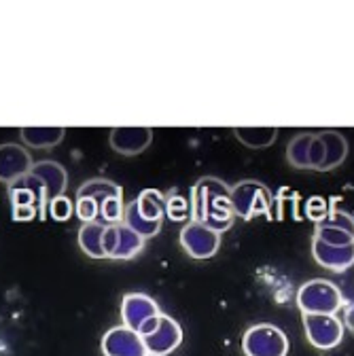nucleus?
<instances>
[{
    "instance_id": "nucleus-19",
    "label": "nucleus",
    "mask_w": 354,
    "mask_h": 356,
    "mask_svg": "<svg viewBox=\"0 0 354 356\" xmlns=\"http://www.w3.org/2000/svg\"><path fill=\"white\" fill-rule=\"evenodd\" d=\"M79 197H92L102 204L108 197H123V189L108 178H90L77 189V200Z\"/></svg>"
},
{
    "instance_id": "nucleus-20",
    "label": "nucleus",
    "mask_w": 354,
    "mask_h": 356,
    "mask_svg": "<svg viewBox=\"0 0 354 356\" xmlns=\"http://www.w3.org/2000/svg\"><path fill=\"white\" fill-rule=\"evenodd\" d=\"M234 136L248 149H265L276 140L278 127H234Z\"/></svg>"
},
{
    "instance_id": "nucleus-32",
    "label": "nucleus",
    "mask_w": 354,
    "mask_h": 356,
    "mask_svg": "<svg viewBox=\"0 0 354 356\" xmlns=\"http://www.w3.org/2000/svg\"><path fill=\"white\" fill-rule=\"evenodd\" d=\"M346 327L354 333V303L346 307Z\"/></svg>"
},
{
    "instance_id": "nucleus-22",
    "label": "nucleus",
    "mask_w": 354,
    "mask_h": 356,
    "mask_svg": "<svg viewBox=\"0 0 354 356\" xmlns=\"http://www.w3.org/2000/svg\"><path fill=\"white\" fill-rule=\"evenodd\" d=\"M166 197L168 195H163L157 189H143L140 195L136 197L138 212L149 220H163V216H166Z\"/></svg>"
},
{
    "instance_id": "nucleus-29",
    "label": "nucleus",
    "mask_w": 354,
    "mask_h": 356,
    "mask_svg": "<svg viewBox=\"0 0 354 356\" xmlns=\"http://www.w3.org/2000/svg\"><path fill=\"white\" fill-rule=\"evenodd\" d=\"M329 210L331 208H329V202L325 197H309L307 204H305V214H307V218H312L314 222L323 220L329 214Z\"/></svg>"
},
{
    "instance_id": "nucleus-13",
    "label": "nucleus",
    "mask_w": 354,
    "mask_h": 356,
    "mask_svg": "<svg viewBox=\"0 0 354 356\" xmlns=\"http://www.w3.org/2000/svg\"><path fill=\"white\" fill-rule=\"evenodd\" d=\"M312 257L314 261L331 272H346L348 267L354 265V242L346 246H333L325 244L323 240H312Z\"/></svg>"
},
{
    "instance_id": "nucleus-6",
    "label": "nucleus",
    "mask_w": 354,
    "mask_h": 356,
    "mask_svg": "<svg viewBox=\"0 0 354 356\" xmlns=\"http://www.w3.org/2000/svg\"><path fill=\"white\" fill-rule=\"evenodd\" d=\"M181 246L191 259H210L220 248V234L210 229L204 222L189 220L181 229Z\"/></svg>"
},
{
    "instance_id": "nucleus-26",
    "label": "nucleus",
    "mask_w": 354,
    "mask_h": 356,
    "mask_svg": "<svg viewBox=\"0 0 354 356\" xmlns=\"http://www.w3.org/2000/svg\"><path fill=\"white\" fill-rule=\"evenodd\" d=\"M314 238L323 240L325 244H333V246H346V244H352V242H354V236H352V234L341 232V229L321 227V225H316V234H314Z\"/></svg>"
},
{
    "instance_id": "nucleus-8",
    "label": "nucleus",
    "mask_w": 354,
    "mask_h": 356,
    "mask_svg": "<svg viewBox=\"0 0 354 356\" xmlns=\"http://www.w3.org/2000/svg\"><path fill=\"white\" fill-rule=\"evenodd\" d=\"M111 149L119 155L134 157L149 149L153 143V129L147 125H125V127H113L108 134Z\"/></svg>"
},
{
    "instance_id": "nucleus-10",
    "label": "nucleus",
    "mask_w": 354,
    "mask_h": 356,
    "mask_svg": "<svg viewBox=\"0 0 354 356\" xmlns=\"http://www.w3.org/2000/svg\"><path fill=\"white\" fill-rule=\"evenodd\" d=\"M100 348L104 356H149L143 337L123 325L108 329L102 337Z\"/></svg>"
},
{
    "instance_id": "nucleus-4",
    "label": "nucleus",
    "mask_w": 354,
    "mask_h": 356,
    "mask_svg": "<svg viewBox=\"0 0 354 356\" xmlns=\"http://www.w3.org/2000/svg\"><path fill=\"white\" fill-rule=\"evenodd\" d=\"M246 356H287L289 337L276 325H255L242 337Z\"/></svg>"
},
{
    "instance_id": "nucleus-14",
    "label": "nucleus",
    "mask_w": 354,
    "mask_h": 356,
    "mask_svg": "<svg viewBox=\"0 0 354 356\" xmlns=\"http://www.w3.org/2000/svg\"><path fill=\"white\" fill-rule=\"evenodd\" d=\"M66 136V129L60 125H28L19 129V138L30 149H54Z\"/></svg>"
},
{
    "instance_id": "nucleus-28",
    "label": "nucleus",
    "mask_w": 354,
    "mask_h": 356,
    "mask_svg": "<svg viewBox=\"0 0 354 356\" xmlns=\"http://www.w3.org/2000/svg\"><path fill=\"white\" fill-rule=\"evenodd\" d=\"M47 212L56 218V220H68L74 214V204L68 195H60L56 200L49 202Z\"/></svg>"
},
{
    "instance_id": "nucleus-23",
    "label": "nucleus",
    "mask_w": 354,
    "mask_h": 356,
    "mask_svg": "<svg viewBox=\"0 0 354 356\" xmlns=\"http://www.w3.org/2000/svg\"><path fill=\"white\" fill-rule=\"evenodd\" d=\"M166 216L170 220L183 222V220H191V202L189 195H168L166 197Z\"/></svg>"
},
{
    "instance_id": "nucleus-9",
    "label": "nucleus",
    "mask_w": 354,
    "mask_h": 356,
    "mask_svg": "<svg viewBox=\"0 0 354 356\" xmlns=\"http://www.w3.org/2000/svg\"><path fill=\"white\" fill-rule=\"evenodd\" d=\"M161 309L157 305V301L153 297H149L147 293H127L121 299V321L123 327L131 329V331H140V327L159 316Z\"/></svg>"
},
{
    "instance_id": "nucleus-12",
    "label": "nucleus",
    "mask_w": 354,
    "mask_h": 356,
    "mask_svg": "<svg viewBox=\"0 0 354 356\" xmlns=\"http://www.w3.org/2000/svg\"><path fill=\"white\" fill-rule=\"evenodd\" d=\"M30 174L36 178V181L45 187L47 200H56L60 195H64L66 187H68V172L62 163L54 161V159H42L36 161L30 170Z\"/></svg>"
},
{
    "instance_id": "nucleus-5",
    "label": "nucleus",
    "mask_w": 354,
    "mask_h": 356,
    "mask_svg": "<svg viewBox=\"0 0 354 356\" xmlns=\"http://www.w3.org/2000/svg\"><path fill=\"white\" fill-rule=\"evenodd\" d=\"M305 339L319 350H333L344 339V323L335 314H303Z\"/></svg>"
},
{
    "instance_id": "nucleus-17",
    "label": "nucleus",
    "mask_w": 354,
    "mask_h": 356,
    "mask_svg": "<svg viewBox=\"0 0 354 356\" xmlns=\"http://www.w3.org/2000/svg\"><path fill=\"white\" fill-rule=\"evenodd\" d=\"M123 225H127L131 232H136L143 240L153 238L161 232V220H149L138 212L136 200H131L123 210Z\"/></svg>"
},
{
    "instance_id": "nucleus-21",
    "label": "nucleus",
    "mask_w": 354,
    "mask_h": 356,
    "mask_svg": "<svg viewBox=\"0 0 354 356\" xmlns=\"http://www.w3.org/2000/svg\"><path fill=\"white\" fill-rule=\"evenodd\" d=\"M312 140H314V134H309V131L297 134L287 147L289 165L297 170H312V165H309V147H312Z\"/></svg>"
},
{
    "instance_id": "nucleus-18",
    "label": "nucleus",
    "mask_w": 354,
    "mask_h": 356,
    "mask_svg": "<svg viewBox=\"0 0 354 356\" xmlns=\"http://www.w3.org/2000/svg\"><path fill=\"white\" fill-rule=\"evenodd\" d=\"M143 248H145V240L136 232H131L127 225L119 222L117 225V246H115L111 259H119V261L134 259L138 252H143Z\"/></svg>"
},
{
    "instance_id": "nucleus-25",
    "label": "nucleus",
    "mask_w": 354,
    "mask_h": 356,
    "mask_svg": "<svg viewBox=\"0 0 354 356\" xmlns=\"http://www.w3.org/2000/svg\"><path fill=\"white\" fill-rule=\"evenodd\" d=\"M123 197H108L100 204V218L104 225H115V222H123Z\"/></svg>"
},
{
    "instance_id": "nucleus-15",
    "label": "nucleus",
    "mask_w": 354,
    "mask_h": 356,
    "mask_svg": "<svg viewBox=\"0 0 354 356\" xmlns=\"http://www.w3.org/2000/svg\"><path fill=\"white\" fill-rule=\"evenodd\" d=\"M319 136L325 145V161L321 172H331L337 165H341L348 157V140L344 138V134L335 131V129H325L319 131Z\"/></svg>"
},
{
    "instance_id": "nucleus-2",
    "label": "nucleus",
    "mask_w": 354,
    "mask_h": 356,
    "mask_svg": "<svg viewBox=\"0 0 354 356\" xmlns=\"http://www.w3.org/2000/svg\"><path fill=\"white\" fill-rule=\"evenodd\" d=\"M297 305L303 314H337L344 307V295L333 282L314 278L299 286Z\"/></svg>"
},
{
    "instance_id": "nucleus-31",
    "label": "nucleus",
    "mask_w": 354,
    "mask_h": 356,
    "mask_svg": "<svg viewBox=\"0 0 354 356\" xmlns=\"http://www.w3.org/2000/svg\"><path fill=\"white\" fill-rule=\"evenodd\" d=\"M11 210H13L11 212L13 220H32L38 216V210L34 206H13Z\"/></svg>"
},
{
    "instance_id": "nucleus-3",
    "label": "nucleus",
    "mask_w": 354,
    "mask_h": 356,
    "mask_svg": "<svg viewBox=\"0 0 354 356\" xmlns=\"http://www.w3.org/2000/svg\"><path fill=\"white\" fill-rule=\"evenodd\" d=\"M232 206L234 214L244 220H250L259 214L270 216L272 191L259 181H240L232 187Z\"/></svg>"
},
{
    "instance_id": "nucleus-30",
    "label": "nucleus",
    "mask_w": 354,
    "mask_h": 356,
    "mask_svg": "<svg viewBox=\"0 0 354 356\" xmlns=\"http://www.w3.org/2000/svg\"><path fill=\"white\" fill-rule=\"evenodd\" d=\"M323 161H325V145H323V140H321L319 134H314L312 147H309V165H312V170L321 172Z\"/></svg>"
},
{
    "instance_id": "nucleus-24",
    "label": "nucleus",
    "mask_w": 354,
    "mask_h": 356,
    "mask_svg": "<svg viewBox=\"0 0 354 356\" xmlns=\"http://www.w3.org/2000/svg\"><path fill=\"white\" fill-rule=\"evenodd\" d=\"M316 225L321 227H331V229H341V232H348L354 236V216L350 212H344V210H329V214L319 220Z\"/></svg>"
},
{
    "instance_id": "nucleus-7",
    "label": "nucleus",
    "mask_w": 354,
    "mask_h": 356,
    "mask_svg": "<svg viewBox=\"0 0 354 356\" xmlns=\"http://www.w3.org/2000/svg\"><path fill=\"white\" fill-rule=\"evenodd\" d=\"M143 343L149 356H168L183 343V329L172 316L161 312L157 327L149 335L143 337Z\"/></svg>"
},
{
    "instance_id": "nucleus-1",
    "label": "nucleus",
    "mask_w": 354,
    "mask_h": 356,
    "mask_svg": "<svg viewBox=\"0 0 354 356\" xmlns=\"http://www.w3.org/2000/svg\"><path fill=\"white\" fill-rule=\"evenodd\" d=\"M200 185L206 191V216L202 222L216 234L227 232L236 220L232 206V187L214 176L200 178Z\"/></svg>"
},
{
    "instance_id": "nucleus-16",
    "label": "nucleus",
    "mask_w": 354,
    "mask_h": 356,
    "mask_svg": "<svg viewBox=\"0 0 354 356\" xmlns=\"http://www.w3.org/2000/svg\"><path fill=\"white\" fill-rule=\"evenodd\" d=\"M104 222L102 220H92V222H83V227L79 229V246L81 250L92 257V259H106L102 250V238H104Z\"/></svg>"
},
{
    "instance_id": "nucleus-27",
    "label": "nucleus",
    "mask_w": 354,
    "mask_h": 356,
    "mask_svg": "<svg viewBox=\"0 0 354 356\" xmlns=\"http://www.w3.org/2000/svg\"><path fill=\"white\" fill-rule=\"evenodd\" d=\"M74 212L83 222H92L100 218V204L92 197H79L74 204Z\"/></svg>"
},
{
    "instance_id": "nucleus-11",
    "label": "nucleus",
    "mask_w": 354,
    "mask_h": 356,
    "mask_svg": "<svg viewBox=\"0 0 354 356\" xmlns=\"http://www.w3.org/2000/svg\"><path fill=\"white\" fill-rule=\"evenodd\" d=\"M34 161L28 149H24L17 143H5L0 145V183H15L26 174H30Z\"/></svg>"
}]
</instances>
